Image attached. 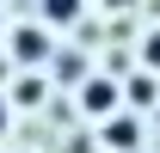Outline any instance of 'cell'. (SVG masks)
Here are the masks:
<instances>
[{"instance_id": "7", "label": "cell", "mask_w": 160, "mask_h": 153, "mask_svg": "<svg viewBox=\"0 0 160 153\" xmlns=\"http://www.w3.org/2000/svg\"><path fill=\"white\" fill-rule=\"evenodd\" d=\"M142 61H148V74L160 67V31H148V37H142Z\"/></svg>"}, {"instance_id": "3", "label": "cell", "mask_w": 160, "mask_h": 153, "mask_svg": "<svg viewBox=\"0 0 160 153\" xmlns=\"http://www.w3.org/2000/svg\"><path fill=\"white\" fill-rule=\"evenodd\" d=\"M123 110H160V80L148 67H136V74L123 80Z\"/></svg>"}, {"instance_id": "5", "label": "cell", "mask_w": 160, "mask_h": 153, "mask_svg": "<svg viewBox=\"0 0 160 153\" xmlns=\"http://www.w3.org/2000/svg\"><path fill=\"white\" fill-rule=\"evenodd\" d=\"M37 6H43V19H49V25H74L86 0H37Z\"/></svg>"}, {"instance_id": "2", "label": "cell", "mask_w": 160, "mask_h": 153, "mask_svg": "<svg viewBox=\"0 0 160 153\" xmlns=\"http://www.w3.org/2000/svg\"><path fill=\"white\" fill-rule=\"evenodd\" d=\"M142 141H148V135H142V116L136 110H117L111 123H105V147L111 153H142Z\"/></svg>"}, {"instance_id": "1", "label": "cell", "mask_w": 160, "mask_h": 153, "mask_svg": "<svg viewBox=\"0 0 160 153\" xmlns=\"http://www.w3.org/2000/svg\"><path fill=\"white\" fill-rule=\"evenodd\" d=\"M74 104H80L86 116H105V123H111V116L123 110V80H111V74H92L86 86H80V98H74Z\"/></svg>"}, {"instance_id": "9", "label": "cell", "mask_w": 160, "mask_h": 153, "mask_svg": "<svg viewBox=\"0 0 160 153\" xmlns=\"http://www.w3.org/2000/svg\"><path fill=\"white\" fill-rule=\"evenodd\" d=\"M0 135H6V98H0Z\"/></svg>"}, {"instance_id": "6", "label": "cell", "mask_w": 160, "mask_h": 153, "mask_svg": "<svg viewBox=\"0 0 160 153\" xmlns=\"http://www.w3.org/2000/svg\"><path fill=\"white\" fill-rule=\"evenodd\" d=\"M49 98V86H43V74H25L19 86H12V104H43Z\"/></svg>"}, {"instance_id": "10", "label": "cell", "mask_w": 160, "mask_h": 153, "mask_svg": "<svg viewBox=\"0 0 160 153\" xmlns=\"http://www.w3.org/2000/svg\"><path fill=\"white\" fill-rule=\"evenodd\" d=\"M111 6H129V0H111Z\"/></svg>"}, {"instance_id": "8", "label": "cell", "mask_w": 160, "mask_h": 153, "mask_svg": "<svg viewBox=\"0 0 160 153\" xmlns=\"http://www.w3.org/2000/svg\"><path fill=\"white\" fill-rule=\"evenodd\" d=\"M68 153H99V147H92L86 135H74V141H68Z\"/></svg>"}, {"instance_id": "4", "label": "cell", "mask_w": 160, "mask_h": 153, "mask_svg": "<svg viewBox=\"0 0 160 153\" xmlns=\"http://www.w3.org/2000/svg\"><path fill=\"white\" fill-rule=\"evenodd\" d=\"M12 61H25V67H31V61H49V37H43L37 25H19V31H12Z\"/></svg>"}]
</instances>
